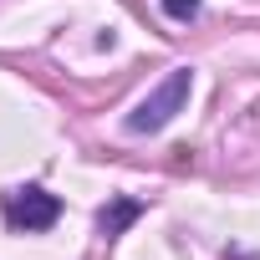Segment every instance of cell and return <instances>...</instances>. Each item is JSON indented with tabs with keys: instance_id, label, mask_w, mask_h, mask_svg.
Returning a JSON list of instances; mask_svg holds the SVG:
<instances>
[{
	"instance_id": "4",
	"label": "cell",
	"mask_w": 260,
	"mask_h": 260,
	"mask_svg": "<svg viewBox=\"0 0 260 260\" xmlns=\"http://www.w3.org/2000/svg\"><path fill=\"white\" fill-rule=\"evenodd\" d=\"M204 6H199V0H164V16L169 21H194Z\"/></svg>"
},
{
	"instance_id": "2",
	"label": "cell",
	"mask_w": 260,
	"mask_h": 260,
	"mask_svg": "<svg viewBox=\"0 0 260 260\" xmlns=\"http://www.w3.org/2000/svg\"><path fill=\"white\" fill-rule=\"evenodd\" d=\"M0 209H6V224H11V230H26V235H41V230H51V224L61 219V199H56L51 189H41V184L11 189Z\"/></svg>"
},
{
	"instance_id": "1",
	"label": "cell",
	"mask_w": 260,
	"mask_h": 260,
	"mask_svg": "<svg viewBox=\"0 0 260 260\" xmlns=\"http://www.w3.org/2000/svg\"><path fill=\"white\" fill-rule=\"evenodd\" d=\"M189 87H194V72H189V67H174V72H169L133 112H127V133H164V127L184 112Z\"/></svg>"
},
{
	"instance_id": "3",
	"label": "cell",
	"mask_w": 260,
	"mask_h": 260,
	"mask_svg": "<svg viewBox=\"0 0 260 260\" xmlns=\"http://www.w3.org/2000/svg\"><path fill=\"white\" fill-rule=\"evenodd\" d=\"M138 214H143V204H138V199H112V204H107V209L97 214V230H102L107 240H117V235H122L127 224L138 219Z\"/></svg>"
}]
</instances>
